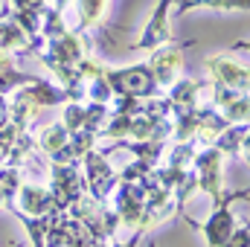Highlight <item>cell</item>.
Listing matches in <instances>:
<instances>
[{"instance_id": "cell-10", "label": "cell", "mask_w": 250, "mask_h": 247, "mask_svg": "<svg viewBox=\"0 0 250 247\" xmlns=\"http://www.w3.org/2000/svg\"><path fill=\"white\" fill-rule=\"evenodd\" d=\"M9 209H18L23 215H50L53 212V192L47 184H21L15 201L9 204Z\"/></svg>"}, {"instance_id": "cell-28", "label": "cell", "mask_w": 250, "mask_h": 247, "mask_svg": "<svg viewBox=\"0 0 250 247\" xmlns=\"http://www.w3.org/2000/svg\"><path fill=\"white\" fill-rule=\"evenodd\" d=\"M9 123V96L0 93V125Z\"/></svg>"}, {"instance_id": "cell-26", "label": "cell", "mask_w": 250, "mask_h": 247, "mask_svg": "<svg viewBox=\"0 0 250 247\" xmlns=\"http://www.w3.org/2000/svg\"><path fill=\"white\" fill-rule=\"evenodd\" d=\"M248 3L250 0H204L201 6H209V9H215V12H248Z\"/></svg>"}, {"instance_id": "cell-23", "label": "cell", "mask_w": 250, "mask_h": 247, "mask_svg": "<svg viewBox=\"0 0 250 247\" xmlns=\"http://www.w3.org/2000/svg\"><path fill=\"white\" fill-rule=\"evenodd\" d=\"M59 123L73 134V131H79L82 123H84V102H64L62 108V120Z\"/></svg>"}, {"instance_id": "cell-31", "label": "cell", "mask_w": 250, "mask_h": 247, "mask_svg": "<svg viewBox=\"0 0 250 247\" xmlns=\"http://www.w3.org/2000/svg\"><path fill=\"white\" fill-rule=\"evenodd\" d=\"M148 247H154V245H148Z\"/></svg>"}, {"instance_id": "cell-25", "label": "cell", "mask_w": 250, "mask_h": 247, "mask_svg": "<svg viewBox=\"0 0 250 247\" xmlns=\"http://www.w3.org/2000/svg\"><path fill=\"white\" fill-rule=\"evenodd\" d=\"M151 169H154V166H148L146 160H137V157H134V163H128L123 172H120V181H134V184H137V181L146 178Z\"/></svg>"}, {"instance_id": "cell-13", "label": "cell", "mask_w": 250, "mask_h": 247, "mask_svg": "<svg viewBox=\"0 0 250 247\" xmlns=\"http://www.w3.org/2000/svg\"><path fill=\"white\" fill-rule=\"evenodd\" d=\"M209 82L207 79H187V76H178L169 87H166V99L172 102V111L175 108H195L201 105V96L207 93Z\"/></svg>"}, {"instance_id": "cell-30", "label": "cell", "mask_w": 250, "mask_h": 247, "mask_svg": "<svg viewBox=\"0 0 250 247\" xmlns=\"http://www.w3.org/2000/svg\"><path fill=\"white\" fill-rule=\"evenodd\" d=\"M12 247H21V242H15V245H12Z\"/></svg>"}, {"instance_id": "cell-5", "label": "cell", "mask_w": 250, "mask_h": 247, "mask_svg": "<svg viewBox=\"0 0 250 247\" xmlns=\"http://www.w3.org/2000/svg\"><path fill=\"white\" fill-rule=\"evenodd\" d=\"M189 47H195V38H189V41H166V44L151 50V59L146 64L151 67L160 90L169 87L184 73V50H189Z\"/></svg>"}, {"instance_id": "cell-19", "label": "cell", "mask_w": 250, "mask_h": 247, "mask_svg": "<svg viewBox=\"0 0 250 247\" xmlns=\"http://www.w3.org/2000/svg\"><path fill=\"white\" fill-rule=\"evenodd\" d=\"M67 140H70V131H67L62 123H53V125H47V128L35 137V148H38L41 154L53 157V154L62 148L64 143H67Z\"/></svg>"}, {"instance_id": "cell-27", "label": "cell", "mask_w": 250, "mask_h": 247, "mask_svg": "<svg viewBox=\"0 0 250 247\" xmlns=\"http://www.w3.org/2000/svg\"><path fill=\"white\" fill-rule=\"evenodd\" d=\"M224 247H250V230H248V224H239V227L230 233V239L224 242Z\"/></svg>"}, {"instance_id": "cell-21", "label": "cell", "mask_w": 250, "mask_h": 247, "mask_svg": "<svg viewBox=\"0 0 250 247\" xmlns=\"http://www.w3.org/2000/svg\"><path fill=\"white\" fill-rule=\"evenodd\" d=\"M12 212H15V218L23 221V227H26V233L32 239V247H44V236H47V227H50V215H23L18 209H12Z\"/></svg>"}, {"instance_id": "cell-2", "label": "cell", "mask_w": 250, "mask_h": 247, "mask_svg": "<svg viewBox=\"0 0 250 247\" xmlns=\"http://www.w3.org/2000/svg\"><path fill=\"white\" fill-rule=\"evenodd\" d=\"M82 175H84V186H87V195L99 204H105L114 192V186L120 184V172L108 163V154H102L99 148H90L84 157H82Z\"/></svg>"}, {"instance_id": "cell-17", "label": "cell", "mask_w": 250, "mask_h": 247, "mask_svg": "<svg viewBox=\"0 0 250 247\" xmlns=\"http://www.w3.org/2000/svg\"><path fill=\"white\" fill-rule=\"evenodd\" d=\"M38 79H41V76H32V73L18 70L15 62H12V56H0V93H3V96L15 93V90L23 87V84L38 82Z\"/></svg>"}, {"instance_id": "cell-16", "label": "cell", "mask_w": 250, "mask_h": 247, "mask_svg": "<svg viewBox=\"0 0 250 247\" xmlns=\"http://www.w3.org/2000/svg\"><path fill=\"white\" fill-rule=\"evenodd\" d=\"M0 56H29V35L12 18H0Z\"/></svg>"}, {"instance_id": "cell-7", "label": "cell", "mask_w": 250, "mask_h": 247, "mask_svg": "<svg viewBox=\"0 0 250 247\" xmlns=\"http://www.w3.org/2000/svg\"><path fill=\"white\" fill-rule=\"evenodd\" d=\"M111 206L120 215V224L128 230L140 227V215H143V204H146V189L134 181H120L111 192Z\"/></svg>"}, {"instance_id": "cell-18", "label": "cell", "mask_w": 250, "mask_h": 247, "mask_svg": "<svg viewBox=\"0 0 250 247\" xmlns=\"http://www.w3.org/2000/svg\"><path fill=\"white\" fill-rule=\"evenodd\" d=\"M105 9H108V0H79V26H76V32L87 35L90 29L102 26Z\"/></svg>"}, {"instance_id": "cell-20", "label": "cell", "mask_w": 250, "mask_h": 247, "mask_svg": "<svg viewBox=\"0 0 250 247\" xmlns=\"http://www.w3.org/2000/svg\"><path fill=\"white\" fill-rule=\"evenodd\" d=\"M108 117H111V105H105V102H87L84 105V123H82V128L90 131V134H96V140H99V131L105 128Z\"/></svg>"}, {"instance_id": "cell-14", "label": "cell", "mask_w": 250, "mask_h": 247, "mask_svg": "<svg viewBox=\"0 0 250 247\" xmlns=\"http://www.w3.org/2000/svg\"><path fill=\"white\" fill-rule=\"evenodd\" d=\"M227 120L212 108V105H198L195 108V145H212L215 137L227 128Z\"/></svg>"}, {"instance_id": "cell-12", "label": "cell", "mask_w": 250, "mask_h": 247, "mask_svg": "<svg viewBox=\"0 0 250 247\" xmlns=\"http://www.w3.org/2000/svg\"><path fill=\"white\" fill-rule=\"evenodd\" d=\"M18 96H23L29 105H35L38 111H44V108H59L64 102H70L67 99V90H64L62 84H53V82H47V79H38V82H32V84H23V87H18L15 90Z\"/></svg>"}, {"instance_id": "cell-4", "label": "cell", "mask_w": 250, "mask_h": 247, "mask_svg": "<svg viewBox=\"0 0 250 247\" xmlns=\"http://www.w3.org/2000/svg\"><path fill=\"white\" fill-rule=\"evenodd\" d=\"M50 192H53V212H67V206L82 198L87 192L84 186V175H82V166L79 163H62V166H53L50 172Z\"/></svg>"}, {"instance_id": "cell-9", "label": "cell", "mask_w": 250, "mask_h": 247, "mask_svg": "<svg viewBox=\"0 0 250 247\" xmlns=\"http://www.w3.org/2000/svg\"><path fill=\"white\" fill-rule=\"evenodd\" d=\"M207 70H209V82L230 87V90H248L250 84V73L248 64L233 62L230 56H209L207 59Z\"/></svg>"}, {"instance_id": "cell-11", "label": "cell", "mask_w": 250, "mask_h": 247, "mask_svg": "<svg viewBox=\"0 0 250 247\" xmlns=\"http://www.w3.org/2000/svg\"><path fill=\"white\" fill-rule=\"evenodd\" d=\"M175 215V198L166 189H154L146 192V204H143V215H140V230H151L163 221H169Z\"/></svg>"}, {"instance_id": "cell-6", "label": "cell", "mask_w": 250, "mask_h": 247, "mask_svg": "<svg viewBox=\"0 0 250 247\" xmlns=\"http://www.w3.org/2000/svg\"><path fill=\"white\" fill-rule=\"evenodd\" d=\"M221 160H224V154L215 145H204L192 157V172L198 178V192H204L212 204H218V198L224 195V186H221Z\"/></svg>"}, {"instance_id": "cell-1", "label": "cell", "mask_w": 250, "mask_h": 247, "mask_svg": "<svg viewBox=\"0 0 250 247\" xmlns=\"http://www.w3.org/2000/svg\"><path fill=\"white\" fill-rule=\"evenodd\" d=\"M102 76H105V82L111 84L114 96H137V99H151V96L163 93L148 64L102 67Z\"/></svg>"}, {"instance_id": "cell-8", "label": "cell", "mask_w": 250, "mask_h": 247, "mask_svg": "<svg viewBox=\"0 0 250 247\" xmlns=\"http://www.w3.org/2000/svg\"><path fill=\"white\" fill-rule=\"evenodd\" d=\"M207 93H209V105L227 123H248V117H250L248 90H230V87H221V84H212L209 82Z\"/></svg>"}, {"instance_id": "cell-22", "label": "cell", "mask_w": 250, "mask_h": 247, "mask_svg": "<svg viewBox=\"0 0 250 247\" xmlns=\"http://www.w3.org/2000/svg\"><path fill=\"white\" fill-rule=\"evenodd\" d=\"M195 151H198L195 143H175L172 148H166V166H172V169H189Z\"/></svg>"}, {"instance_id": "cell-15", "label": "cell", "mask_w": 250, "mask_h": 247, "mask_svg": "<svg viewBox=\"0 0 250 247\" xmlns=\"http://www.w3.org/2000/svg\"><path fill=\"white\" fill-rule=\"evenodd\" d=\"M250 128H248V123H230L218 137H215V148L224 154V157H242V160H248V134Z\"/></svg>"}, {"instance_id": "cell-24", "label": "cell", "mask_w": 250, "mask_h": 247, "mask_svg": "<svg viewBox=\"0 0 250 247\" xmlns=\"http://www.w3.org/2000/svg\"><path fill=\"white\" fill-rule=\"evenodd\" d=\"M87 99H90V102H105V105H111L114 90H111V84L105 82L102 73L93 76V79H87Z\"/></svg>"}, {"instance_id": "cell-29", "label": "cell", "mask_w": 250, "mask_h": 247, "mask_svg": "<svg viewBox=\"0 0 250 247\" xmlns=\"http://www.w3.org/2000/svg\"><path fill=\"white\" fill-rule=\"evenodd\" d=\"M0 206H6V195H3V189H0Z\"/></svg>"}, {"instance_id": "cell-3", "label": "cell", "mask_w": 250, "mask_h": 247, "mask_svg": "<svg viewBox=\"0 0 250 247\" xmlns=\"http://www.w3.org/2000/svg\"><path fill=\"white\" fill-rule=\"evenodd\" d=\"M245 198H248V186L236 189V192H227V195L218 198V204H212V215L204 224H198V230L207 239V247H224V242L230 239V233L236 230L233 201H245Z\"/></svg>"}]
</instances>
